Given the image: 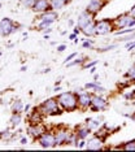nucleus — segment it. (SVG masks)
<instances>
[{
	"mask_svg": "<svg viewBox=\"0 0 135 152\" xmlns=\"http://www.w3.org/2000/svg\"><path fill=\"white\" fill-rule=\"evenodd\" d=\"M56 99L64 112H74L78 109V96L75 92H61L56 96Z\"/></svg>",
	"mask_w": 135,
	"mask_h": 152,
	"instance_id": "nucleus-1",
	"label": "nucleus"
},
{
	"mask_svg": "<svg viewBox=\"0 0 135 152\" xmlns=\"http://www.w3.org/2000/svg\"><path fill=\"white\" fill-rule=\"evenodd\" d=\"M36 109L39 110L44 117L46 116H57L64 112V110L61 109V107L58 104L56 98H50V99L44 100V102H42L40 104L36 107Z\"/></svg>",
	"mask_w": 135,
	"mask_h": 152,
	"instance_id": "nucleus-2",
	"label": "nucleus"
},
{
	"mask_svg": "<svg viewBox=\"0 0 135 152\" xmlns=\"http://www.w3.org/2000/svg\"><path fill=\"white\" fill-rule=\"evenodd\" d=\"M113 26H114V31L116 30H122L126 29V27H134L135 26V18L130 15L129 12L127 13H122L118 17L112 20Z\"/></svg>",
	"mask_w": 135,
	"mask_h": 152,
	"instance_id": "nucleus-3",
	"label": "nucleus"
},
{
	"mask_svg": "<svg viewBox=\"0 0 135 152\" xmlns=\"http://www.w3.org/2000/svg\"><path fill=\"white\" fill-rule=\"evenodd\" d=\"M114 31V26L112 20L109 18H103V20H98L95 21V35H107Z\"/></svg>",
	"mask_w": 135,
	"mask_h": 152,
	"instance_id": "nucleus-4",
	"label": "nucleus"
},
{
	"mask_svg": "<svg viewBox=\"0 0 135 152\" xmlns=\"http://www.w3.org/2000/svg\"><path fill=\"white\" fill-rule=\"evenodd\" d=\"M36 142L39 143V146L42 148H53L56 147V139H55V133L53 130L47 129L44 133H42L38 137Z\"/></svg>",
	"mask_w": 135,
	"mask_h": 152,
	"instance_id": "nucleus-5",
	"label": "nucleus"
},
{
	"mask_svg": "<svg viewBox=\"0 0 135 152\" xmlns=\"http://www.w3.org/2000/svg\"><path fill=\"white\" fill-rule=\"evenodd\" d=\"M109 103L107 99H104L101 95L99 94H93L92 92V98H91V105H90V109L93 110V112H101V110H105L108 108Z\"/></svg>",
	"mask_w": 135,
	"mask_h": 152,
	"instance_id": "nucleus-6",
	"label": "nucleus"
},
{
	"mask_svg": "<svg viewBox=\"0 0 135 152\" xmlns=\"http://www.w3.org/2000/svg\"><path fill=\"white\" fill-rule=\"evenodd\" d=\"M17 27L18 26L15 25L12 20L5 17V18H3L1 21H0V34H1L3 37H8L10 34L17 31Z\"/></svg>",
	"mask_w": 135,
	"mask_h": 152,
	"instance_id": "nucleus-7",
	"label": "nucleus"
},
{
	"mask_svg": "<svg viewBox=\"0 0 135 152\" xmlns=\"http://www.w3.org/2000/svg\"><path fill=\"white\" fill-rule=\"evenodd\" d=\"M78 109L81 110H87L90 109L91 105V98H92V92L91 91H82L81 94H78Z\"/></svg>",
	"mask_w": 135,
	"mask_h": 152,
	"instance_id": "nucleus-8",
	"label": "nucleus"
},
{
	"mask_svg": "<svg viewBox=\"0 0 135 152\" xmlns=\"http://www.w3.org/2000/svg\"><path fill=\"white\" fill-rule=\"evenodd\" d=\"M48 129L43 125V122L42 124H29V126H27V134L33 138V139H38V137L42 133H44Z\"/></svg>",
	"mask_w": 135,
	"mask_h": 152,
	"instance_id": "nucleus-9",
	"label": "nucleus"
},
{
	"mask_svg": "<svg viewBox=\"0 0 135 152\" xmlns=\"http://www.w3.org/2000/svg\"><path fill=\"white\" fill-rule=\"evenodd\" d=\"M93 21H95V16L92 13H90L87 9H85L77 18V27L82 29V27H85L86 25H88L90 22H93Z\"/></svg>",
	"mask_w": 135,
	"mask_h": 152,
	"instance_id": "nucleus-10",
	"label": "nucleus"
},
{
	"mask_svg": "<svg viewBox=\"0 0 135 152\" xmlns=\"http://www.w3.org/2000/svg\"><path fill=\"white\" fill-rule=\"evenodd\" d=\"M104 140L105 139H103V138H100L98 135H93L87 140V143H86V148H87V150H91V151L103 150L104 148Z\"/></svg>",
	"mask_w": 135,
	"mask_h": 152,
	"instance_id": "nucleus-11",
	"label": "nucleus"
},
{
	"mask_svg": "<svg viewBox=\"0 0 135 152\" xmlns=\"http://www.w3.org/2000/svg\"><path fill=\"white\" fill-rule=\"evenodd\" d=\"M105 5H107L105 0H90L87 7H86V9H87L90 13H92L93 16H96Z\"/></svg>",
	"mask_w": 135,
	"mask_h": 152,
	"instance_id": "nucleus-12",
	"label": "nucleus"
},
{
	"mask_svg": "<svg viewBox=\"0 0 135 152\" xmlns=\"http://www.w3.org/2000/svg\"><path fill=\"white\" fill-rule=\"evenodd\" d=\"M31 9H33V12L38 13V15L50 11V9H51L50 0H36V1L34 3V5H33V8H31Z\"/></svg>",
	"mask_w": 135,
	"mask_h": 152,
	"instance_id": "nucleus-13",
	"label": "nucleus"
},
{
	"mask_svg": "<svg viewBox=\"0 0 135 152\" xmlns=\"http://www.w3.org/2000/svg\"><path fill=\"white\" fill-rule=\"evenodd\" d=\"M57 18H58L57 12L56 11H52V9H50V11H47L44 13H40L39 17H38V20H39V21H47V22H51V23H53Z\"/></svg>",
	"mask_w": 135,
	"mask_h": 152,
	"instance_id": "nucleus-14",
	"label": "nucleus"
},
{
	"mask_svg": "<svg viewBox=\"0 0 135 152\" xmlns=\"http://www.w3.org/2000/svg\"><path fill=\"white\" fill-rule=\"evenodd\" d=\"M75 134H77V138L78 139H87L88 135L91 134V130L88 129V126L86 124H81L75 127Z\"/></svg>",
	"mask_w": 135,
	"mask_h": 152,
	"instance_id": "nucleus-15",
	"label": "nucleus"
},
{
	"mask_svg": "<svg viewBox=\"0 0 135 152\" xmlns=\"http://www.w3.org/2000/svg\"><path fill=\"white\" fill-rule=\"evenodd\" d=\"M44 120V116L42 115L39 110L36 109V107L34 108V110L29 115V124H42Z\"/></svg>",
	"mask_w": 135,
	"mask_h": 152,
	"instance_id": "nucleus-16",
	"label": "nucleus"
},
{
	"mask_svg": "<svg viewBox=\"0 0 135 152\" xmlns=\"http://www.w3.org/2000/svg\"><path fill=\"white\" fill-rule=\"evenodd\" d=\"M101 121L103 117H100V118H87L85 124L88 126V129L91 131H96L99 127H101Z\"/></svg>",
	"mask_w": 135,
	"mask_h": 152,
	"instance_id": "nucleus-17",
	"label": "nucleus"
},
{
	"mask_svg": "<svg viewBox=\"0 0 135 152\" xmlns=\"http://www.w3.org/2000/svg\"><path fill=\"white\" fill-rule=\"evenodd\" d=\"M81 33H82L85 37H87V38L95 37V21H93V22H90L88 25H86L85 27H82V29H81Z\"/></svg>",
	"mask_w": 135,
	"mask_h": 152,
	"instance_id": "nucleus-18",
	"label": "nucleus"
},
{
	"mask_svg": "<svg viewBox=\"0 0 135 152\" xmlns=\"http://www.w3.org/2000/svg\"><path fill=\"white\" fill-rule=\"evenodd\" d=\"M68 3L65 1V0H50V5H51V9L52 11H60L62 9L65 5H66Z\"/></svg>",
	"mask_w": 135,
	"mask_h": 152,
	"instance_id": "nucleus-19",
	"label": "nucleus"
},
{
	"mask_svg": "<svg viewBox=\"0 0 135 152\" xmlns=\"http://www.w3.org/2000/svg\"><path fill=\"white\" fill-rule=\"evenodd\" d=\"M23 108H25V104H23L21 100H15V102L12 103V112L21 113V112H23Z\"/></svg>",
	"mask_w": 135,
	"mask_h": 152,
	"instance_id": "nucleus-20",
	"label": "nucleus"
},
{
	"mask_svg": "<svg viewBox=\"0 0 135 152\" xmlns=\"http://www.w3.org/2000/svg\"><path fill=\"white\" fill-rule=\"evenodd\" d=\"M21 121H22L21 113H15V112H13L12 117H10V125H12L13 127H16V126H18L21 124Z\"/></svg>",
	"mask_w": 135,
	"mask_h": 152,
	"instance_id": "nucleus-21",
	"label": "nucleus"
},
{
	"mask_svg": "<svg viewBox=\"0 0 135 152\" xmlns=\"http://www.w3.org/2000/svg\"><path fill=\"white\" fill-rule=\"evenodd\" d=\"M85 61H86V58L85 57H74L73 60L70 61V63H68V68H73V66H77V65H83L85 64Z\"/></svg>",
	"mask_w": 135,
	"mask_h": 152,
	"instance_id": "nucleus-22",
	"label": "nucleus"
},
{
	"mask_svg": "<svg viewBox=\"0 0 135 152\" xmlns=\"http://www.w3.org/2000/svg\"><path fill=\"white\" fill-rule=\"evenodd\" d=\"M125 77L129 78L133 83H135V64L133 65L131 68H129V70L126 72V74H125Z\"/></svg>",
	"mask_w": 135,
	"mask_h": 152,
	"instance_id": "nucleus-23",
	"label": "nucleus"
},
{
	"mask_svg": "<svg viewBox=\"0 0 135 152\" xmlns=\"http://www.w3.org/2000/svg\"><path fill=\"white\" fill-rule=\"evenodd\" d=\"M12 138H13V133H10L9 129H7V130L0 133V139L1 140H9V139H12Z\"/></svg>",
	"mask_w": 135,
	"mask_h": 152,
	"instance_id": "nucleus-24",
	"label": "nucleus"
},
{
	"mask_svg": "<svg viewBox=\"0 0 135 152\" xmlns=\"http://www.w3.org/2000/svg\"><path fill=\"white\" fill-rule=\"evenodd\" d=\"M36 0H20V4L22 8H26V9H31Z\"/></svg>",
	"mask_w": 135,
	"mask_h": 152,
	"instance_id": "nucleus-25",
	"label": "nucleus"
},
{
	"mask_svg": "<svg viewBox=\"0 0 135 152\" xmlns=\"http://www.w3.org/2000/svg\"><path fill=\"white\" fill-rule=\"evenodd\" d=\"M122 150L125 151H134L135 150V139L134 140H130V142H126V143L122 144Z\"/></svg>",
	"mask_w": 135,
	"mask_h": 152,
	"instance_id": "nucleus-26",
	"label": "nucleus"
},
{
	"mask_svg": "<svg viewBox=\"0 0 135 152\" xmlns=\"http://www.w3.org/2000/svg\"><path fill=\"white\" fill-rule=\"evenodd\" d=\"M52 23L51 22H47V21H40L39 23H38L36 29L39 30V31H44V30H47L48 27H51Z\"/></svg>",
	"mask_w": 135,
	"mask_h": 152,
	"instance_id": "nucleus-27",
	"label": "nucleus"
},
{
	"mask_svg": "<svg viewBox=\"0 0 135 152\" xmlns=\"http://www.w3.org/2000/svg\"><path fill=\"white\" fill-rule=\"evenodd\" d=\"M100 85V82L99 81H95V82H88V83H86L85 86H83V87H85V90H95L96 87H98V86ZM91 91V92H92Z\"/></svg>",
	"mask_w": 135,
	"mask_h": 152,
	"instance_id": "nucleus-28",
	"label": "nucleus"
},
{
	"mask_svg": "<svg viewBox=\"0 0 135 152\" xmlns=\"http://www.w3.org/2000/svg\"><path fill=\"white\" fill-rule=\"evenodd\" d=\"M133 31H134L133 27H126V29H122V30H116V34L117 35H127V34H130Z\"/></svg>",
	"mask_w": 135,
	"mask_h": 152,
	"instance_id": "nucleus-29",
	"label": "nucleus"
},
{
	"mask_svg": "<svg viewBox=\"0 0 135 152\" xmlns=\"http://www.w3.org/2000/svg\"><path fill=\"white\" fill-rule=\"evenodd\" d=\"M92 46H93V42L91 39H85L82 42V47L85 48V50H91Z\"/></svg>",
	"mask_w": 135,
	"mask_h": 152,
	"instance_id": "nucleus-30",
	"label": "nucleus"
},
{
	"mask_svg": "<svg viewBox=\"0 0 135 152\" xmlns=\"http://www.w3.org/2000/svg\"><path fill=\"white\" fill-rule=\"evenodd\" d=\"M135 39V31L133 33H130L129 35H126V37H123L122 39H120L121 42H131V40H134Z\"/></svg>",
	"mask_w": 135,
	"mask_h": 152,
	"instance_id": "nucleus-31",
	"label": "nucleus"
},
{
	"mask_svg": "<svg viewBox=\"0 0 135 152\" xmlns=\"http://www.w3.org/2000/svg\"><path fill=\"white\" fill-rule=\"evenodd\" d=\"M93 94H99V95H103L104 94V92H105V88H104V87H101V86H98V87H96L95 90H93Z\"/></svg>",
	"mask_w": 135,
	"mask_h": 152,
	"instance_id": "nucleus-32",
	"label": "nucleus"
},
{
	"mask_svg": "<svg viewBox=\"0 0 135 152\" xmlns=\"http://www.w3.org/2000/svg\"><path fill=\"white\" fill-rule=\"evenodd\" d=\"M86 143H87V140L86 139H78L75 146H77L78 148H86Z\"/></svg>",
	"mask_w": 135,
	"mask_h": 152,
	"instance_id": "nucleus-33",
	"label": "nucleus"
},
{
	"mask_svg": "<svg viewBox=\"0 0 135 152\" xmlns=\"http://www.w3.org/2000/svg\"><path fill=\"white\" fill-rule=\"evenodd\" d=\"M77 56H78V52H73V53H70V55H69V56H68L66 58H65V64L70 63V61L73 60V58H74V57H77Z\"/></svg>",
	"mask_w": 135,
	"mask_h": 152,
	"instance_id": "nucleus-34",
	"label": "nucleus"
},
{
	"mask_svg": "<svg viewBox=\"0 0 135 152\" xmlns=\"http://www.w3.org/2000/svg\"><path fill=\"white\" fill-rule=\"evenodd\" d=\"M126 48H127L129 51L135 50V39L131 40V42H127V43H126Z\"/></svg>",
	"mask_w": 135,
	"mask_h": 152,
	"instance_id": "nucleus-35",
	"label": "nucleus"
},
{
	"mask_svg": "<svg viewBox=\"0 0 135 152\" xmlns=\"http://www.w3.org/2000/svg\"><path fill=\"white\" fill-rule=\"evenodd\" d=\"M116 47L114 44H110V46H107V47H104V48H99V52H105V51H110V50H113V48Z\"/></svg>",
	"mask_w": 135,
	"mask_h": 152,
	"instance_id": "nucleus-36",
	"label": "nucleus"
},
{
	"mask_svg": "<svg viewBox=\"0 0 135 152\" xmlns=\"http://www.w3.org/2000/svg\"><path fill=\"white\" fill-rule=\"evenodd\" d=\"M96 63L98 61H90V63H86V64H83V68H86V69H90V68H92V66H95Z\"/></svg>",
	"mask_w": 135,
	"mask_h": 152,
	"instance_id": "nucleus-37",
	"label": "nucleus"
},
{
	"mask_svg": "<svg viewBox=\"0 0 135 152\" xmlns=\"http://www.w3.org/2000/svg\"><path fill=\"white\" fill-rule=\"evenodd\" d=\"M125 99H131L133 100V96H134V91H130V92H125L123 94Z\"/></svg>",
	"mask_w": 135,
	"mask_h": 152,
	"instance_id": "nucleus-38",
	"label": "nucleus"
},
{
	"mask_svg": "<svg viewBox=\"0 0 135 152\" xmlns=\"http://www.w3.org/2000/svg\"><path fill=\"white\" fill-rule=\"evenodd\" d=\"M65 50H66V46H65V44H58L57 46V52H64Z\"/></svg>",
	"mask_w": 135,
	"mask_h": 152,
	"instance_id": "nucleus-39",
	"label": "nucleus"
},
{
	"mask_svg": "<svg viewBox=\"0 0 135 152\" xmlns=\"http://www.w3.org/2000/svg\"><path fill=\"white\" fill-rule=\"evenodd\" d=\"M129 13H130V15H131V16H133V17H134V18H135V5H134V7H133V8H131V9H130V12H129Z\"/></svg>",
	"mask_w": 135,
	"mask_h": 152,
	"instance_id": "nucleus-40",
	"label": "nucleus"
},
{
	"mask_svg": "<svg viewBox=\"0 0 135 152\" xmlns=\"http://www.w3.org/2000/svg\"><path fill=\"white\" fill-rule=\"evenodd\" d=\"M75 38H77V34H74V33H73V34H70V35H69V39H70V40H74Z\"/></svg>",
	"mask_w": 135,
	"mask_h": 152,
	"instance_id": "nucleus-41",
	"label": "nucleus"
},
{
	"mask_svg": "<svg viewBox=\"0 0 135 152\" xmlns=\"http://www.w3.org/2000/svg\"><path fill=\"white\" fill-rule=\"evenodd\" d=\"M27 143V138H22L21 139V144H26Z\"/></svg>",
	"mask_w": 135,
	"mask_h": 152,
	"instance_id": "nucleus-42",
	"label": "nucleus"
},
{
	"mask_svg": "<svg viewBox=\"0 0 135 152\" xmlns=\"http://www.w3.org/2000/svg\"><path fill=\"white\" fill-rule=\"evenodd\" d=\"M79 33H81V29H79V27H75V29H74V34H77V35H78Z\"/></svg>",
	"mask_w": 135,
	"mask_h": 152,
	"instance_id": "nucleus-43",
	"label": "nucleus"
},
{
	"mask_svg": "<svg viewBox=\"0 0 135 152\" xmlns=\"http://www.w3.org/2000/svg\"><path fill=\"white\" fill-rule=\"evenodd\" d=\"M95 72H96V68H90V73H91V74H93V73H95Z\"/></svg>",
	"mask_w": 135,
	"mask_h": 152,
	"instance_id": "nucleus-44",
	"label": "nucleus"
},
{
	"mask_svg": "<svg viewBox=\"0 0 135 152\" xmlns=\"http://www.w3.org/2000/svg\"><path fill=\"white\" fill-rule=\"evenodd\" d=\"M29 109H30V105H29V104H26V105H25V108H23V110H25V112H27Z\"/></svg>",
	"mask_w": 135,
	"mask_h": 152,
	"instance_id": "nucleus-45",
	"label": "nucleus"
},
{
	"mask_svg": "<svg viewBox=\"0 0 135 152\" xmlns=\"http://www.w3.org/2000/svg\"><path fill=\"white\" fill-rule=\"evenodd\" d=\"M93 78H95V81H98V79H99V74H95V75H93Z\"/></svg>",
	"mask_w": 135,
	"mask_h": 152,
	"instance_id": "nucleus-46",
	"label": "nucleus"
},
{
	"mask_svg": "<svg viewBox=\"0 0 135 152\" xmlns=\"http://www.w3.org/2000/svg\"><path fill=\"white\" fill-rule=\"evenodd\" d=\"M68 23H69V26H73V25H74V22H73V21H72V20H70V21H69Z\"/></svg>",
	"mask_w": 135,
	"mask_h": 152,
	"instance_id": "nucleus-47",
	"label": "nucleus"
},
{
	"mask_svg": "<svg viewBox=\"0 0 135 152\" xmlns=\"http://www.w3.org/2000/svg\"><path fill=\"white\" fill-rule=\"evenodd\" d=\"M60 90H61V87H55V91H56V92L60 91Z\"/></svg>",
	"mask_w": 135,
	"mask_h": 152,
	"instance_id": "nucleus-48",
	"label": "nucleus"
},
{
	"mask_svg": "<svg viewBox=\"0 0 135 152\" xmlns=\"http://www.w3.org/2000/svg\"><path fill=\"white\" fill-rule=\"evenodd\" d=\"M133 100H135V90H134V96H133Z\"/></svg>",
	"mask_w": 135,
	"mask_h": 152,
	"instance_id": "nucleus-49",
	"label": "nucleus"
},
{
	"mask_svg": "<svg viewBox=\"0 0 135 152\" xmlns=\"http://www.w3.org/2000/svg\"><path fill=\"white\" fill-rule=\"evenodd\" d=\"M65 1H66V3H70V1H72V0H65Z\"/></svg>",
	"mask_w": 135,
	"mask_h": 152,
	"instance_id": "nucleus-50",
	"label": "nucleus"
},
{
	"mask_svg": "<svg viewBox=\"0 0 135 152\" xmlns=\"http://www.w3.org/2000/svg\"><path fill=\"white\" fill-rule=\"evenodd\" d=\"M105 1H107V3H108V1H110V0H105Z\"/></svg>",
	"mask_w": 135,
	"mask_h": 152,
	"instance_id": "nucleus-51",
	"label": "nucleus"
},
{
	"mask_svg": "<svg viewBox=\"0 0 135 152\" xmlns=\"http://www.w3.org/2000/svg\"><path fill=\"white\" fill-rule=\"evenodd\" d=\"M0 8H1V4H0Z\"/></svg>",
	"mask_w": 135,
	"mask_h": 152,
	"instance_id": "nucleus-52",
	"label": "nucleus"
}]
</instances>
